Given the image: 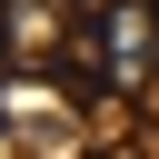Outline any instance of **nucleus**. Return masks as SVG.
<instances>
[{
	"label": "nucleus",
	"instance_id": "obj_1",
	"mask_svg": "<svg viewBox=\"0 0 159 159\" xmlns=\"http://www.w3.org/2000/svg\"><path fill=\"white\" fill-rule=\"evenodd\" d=\"M99 50H109V89H149L159 80V0H119V10H99Z\"/></svg>",
	"mask_w": 159,
	"mask_h": 159
},
{
	"label": "nucleus",
	"instance_id": "obj_2",
	"mask_svg": "<svg viewBox=\"0 0 159 159\" xmlns=\"http://www.w3.org/2000/svg\"><path fill=\"white\" fill-rule=\"evenodd\" d=\"M70 20H80V0H0V50H10V70H60Z\"/></svg>",
	"mask_w": 159,
	"mask_h": 159
},
{
	"label": "nucleus",
	"instance_id": "obj_4",
	"mask_svg": "<svg viewBox=\"0 0 159 159\" xmlns=\"http://www.w3.org/2000/svg\"><path fill=\"white\" fill-rule=\"evenodd\" d=\"M99 10H119V0H80V20H99Z\"/></svg>",
	"mask_w": 159,
	"mask_h": 159
},
{
	"label": "nucleus",
	"instance_id": "obj_3",
	"mask_svg": "<svg viewBox=\"0 0 159 159\" xmlns=\"http://www.w3.org/2000/svg\"><path fill=\"white\" fill-rule=\"evenodd\" d=\"M0 129H60V139H80V109H70V89H50V70H10L0 80Z\"/></svg>",
	"mask_w": 159,
	"mask_h": 159
}]
</instances>
